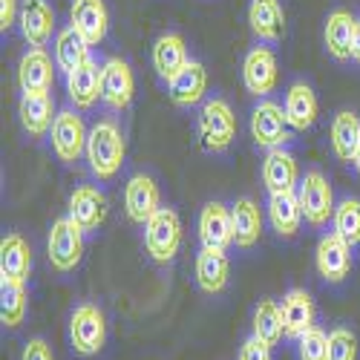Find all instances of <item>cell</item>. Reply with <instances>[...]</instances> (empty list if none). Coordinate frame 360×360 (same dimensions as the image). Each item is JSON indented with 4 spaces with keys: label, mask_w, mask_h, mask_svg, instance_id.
Masks as SVG:
<instances>
[{
    "label": "cell",
    "mask_w": 360,
    "mask_h": 360,
    "mask_svg": "<svg viewBox=\"0 0 360 360\" xmlns=\"http://www.w3.org/2000/svg\"><path fill=\"white\" fill-rule=\"evenodd\" d=\"M86 165H89V173L101 182H110V179L118 176L124 165V156H127V141H124V133L118 127L112 118H101L89 127V136H86Z\"/></svg>",
    "instance_id": "1"
},
{
    "label": "cell",
    "mask_w": 360,
    "mask_h": 360,
    "mask_svg": "<svg viewBox=\"0 0 360 360\" xmlns=\"http://www.w3.org/2000/svg\"><path fill=\"white\" fill-rule=\"evenodd\" d=\"M199 141L207 153H225L236 139V115L225 98H211L205 101L199 112Z\"/></svg>",
    "instance_id": "2"
},
{
    "label": "cell",
    "mask_w": 360,
    "mask_h": 360,
    "mask_svg": "<svg viewBox=\"0 0 360 360\" xmlns=\"http://www.w3.org/2000/svg\"><path fill=\"white\" fill-rule=\"evenodd\" d=\"M46 254L55 271H61V274L75 271L84 257V228L72 217L55 219L49 228V239H46Z\"/></svg>",
    "instance_id": "3"
},
{
    "label": "cell",
    "mask_w": 360,
    "mask_h": 360,
    "mask_svg": "<svg viewBox=\"0 0 360 360\" xmlns=\"http://www.w3.org/2000/svg\"><path fill=\"white\" fill-rule=\"evenodd\" d=\"M144 248L156 262H170L182 245V219L173 207H159L144 225Z\"/></svg>",
    "instance_id": "4"
},
{
    "label": "cell",
    "mask_w": 360,
    "mask_h": 360,
    "mask_svg": "<svg viewBox=\"0 0 360 360\" xmlns=\"http://www.w3.org/2000/svg\"><path fill=\"white\" fill-rule=\"evenodd\" d=\"M107 340V320L96 303L75 306L70 317V343L81 357H93L104 349Z\"/></svg>",
    "instance_id": "5"
},
{
    "label": "cell",
    "mask_w": 360,
    "mask_h": 360,
    "mask_svg": "<svg viewBox=\"0 0 360 360\" xmlns=\"http://www.w3.org/2000/svg\"><path fill=\"white\" fill-rule=\"evenodd\" d=\"M297 196H300V207H303V217L309 225L323 228L328 225V219L335 217V191L328 185V179L320 170H309L297 185Z\"/></svg>",
    "instance_id": "6"
},
{
    "label": "cell",
    "mask_w": 360,
    "mask_h": 360,
    "mask_svg": "<svg viewBox=\"0 0 360 360\" xmlns=\"http://www.w3.org/2000/svg\"><path fill=\"white\" fill-rule=\"evenodd\" d=\"M86 136H89V130L75 110H61L55 115L52 130H49L52 150L64 165H72L86 153Z\"/></svg>",
    "instance_id": "7"
},
{
    "label": "cell",
    "mask_w": 360,
    "mask_h": 360,
    "mask_svg": "<svg viewBox=\"0 0 360 360\" xmlns=\"http://www.w3.org/2000/svg\"><path fill=\"white\" fill-rule=\"evenodd\" d=\"M136 96V78L133 70L124 58H107L101 64V101L115 110V112H124L133 104Z\"/></svg>",
    "instance_id": "8"
},
{
    "label": "cell",
    "mask_w": 360,
    "mask_h": 360,
    "mask_svg": "<svg viewBox=\"0 0 360 360\" xmlns=\"http://www.w3.org/2000/svg\"><path fill=\"white\" fill-rule=\"evenodd\" d=\"M288 118H285V110L274 101H259L254 110H251V139L257 147L262 150H274V147H283L291 136H288Z\"/></svg>",
    "instance_id": "9"
},
{
    "label": "cell",
    "mask_w": 360,
    "mask_h": 360,
    "mask_svg": "<svg viewBox=\"0 0 360 360\" xmlns=\"http://www.w3.org/2000/svg\"><path fill=\"white\" fill-rule=\"evenodd\" d=\"M280 81V67H277V55L268 46H254L245 61H243V84L251 96L265 98L268 93H274V86Z\"/></svg>",
    "instance_id": "10"
},
{
    "label": "cell",
    "mask_w": 360,
    "mask_h": 360,
    "mask_svg": "<svg viewBox=\"0 0 360 360\" xmlns=\"http://www.w3.org/2000/svg\"><path fill=\"white\" fill-rule=\"evenodd\" d=\"M314 265H317V274L326 283H343L352 271V245L335 231L320 236L317 251H314Z\"/></svg>",
    "instance_id": "11"
},
{
    "label": "cell",
    "mask_w": 360,
    "mask_h": 360,
    "mask_svg": "<svg viewBox=\"0 0 360 360\" xmlns=\"http://www.w3.org/2000/svg\"><path fill=\"white\" fill-rule=\"evenodd\" d=\"M159 207H162V193H159L156 179L144 176V173L130 176L127 185H124V214H127V219L136 222V225H144Z\"/></svg>",
    "instance_id": "12"
},
{
    "label": "cell",
    "mask_w": 360,
    "mask_h": 360,
    "mask_svg": "<svg viewBox=\"0 0 360 360\" xmlns=\"http://www.w3.org/2000/svg\"><path fill=\"white\" fill-rule=\"evenodd\" d=\"M70 26L89 46H98L107 38V29H110L107 4H104V0H72V6H70Z\"/></svg>",
    "instance_id": "13"
},
{
    "label": "cell",
    "mask_w": 360,
    "mask_h": 360,
    "mask_svg": "<svg viewBox=\"0 0 360 360\" xmlns=\"http://www.w3.org/2000/svg\"><path fill=\"white\" fill-rule=\"evenodd\" d=\"M20 35L29 46H46L55 32V12L46 0H23L20 15H18Z\"/></svg>",
    "instance_id": "14"
},
{
    "label": "cell",
    "mask_w": 360,
    "mask_h": 360,
    "mask_svg": "<svg viewBox=\"0 0 360 360\" xmlns=\"http://www.w3.org/2000/svg\"><path fill=\"white\" fill-rule=\"evenodd\" d=\"M55 67L52 58L41 49V46H32L20 55L18 61V84L23 93H49L52 84H55Z\"/></svg>",
    "instance_id": "15"
},
{
    "label": "cell",
    "mask_w": 360,
    "mask_h": 360,
    "mask_svg": "<svg viewBox=\"0 0 360 360\" xmlns=\"http://www.w3.org/2000/svg\"><path fill=\"white\" fill-rule=\"evenodd\" d=\"M262 185L268 193H285V191H297L300 185V170H297V159L288 153L285 147H274L265 153L262 162Z\"/></svg>",
    "instance_id": "16"
},
{
    "label": "cell",
    "mask_w": 360,
    "mask_h": 360,
    "mask_svg": "<svg viewBox=\"0 0 360 360\" xmlns=\"http://www.w3.org/2000/svg\"><path fill=\"white\" fill-rule=\"evenodd\" d=\"M67 217H72L84 228V233L98 231L107 219V196L93 185L75 188L70 196V214Z\"/></svg>",
    "instance_id": "17"
},
{
    "label": "cell",
    "mask_w": 360,
    "mask_h": 360,
    "mask_svg": "<svg viewBox=\"0 0 360 360\" xmlns=\"http://www.w3.org/2000/svg\"><path fill=\"white\" fill-rule=\"evenodd\" d=\"M199 239L205 248H228L233 245V222L231 207L222 202H207L199 214Z\"/></svg>",
    "instance_id": "18"
},
{
    "label": "cell",
    "mask_w": 360,
    "mask_h": 360,
    "mask_svg": "<svg viewBox=\"0 0 360 360\" xmlns=\"http://www.w3.org/2000/svg\"><path fill=\"white\" fill-rule=\"evenodd\" d=\"M283 110H285V118H288L291 130L306 133V130H311L314 122H317L320 104H317L314 89H311L306 81H294V84L288 86V93H285Z\"/></svg>",
    "instance_id": "19"
},
{
    "label": "cell",
    "mask_w": 360,
    "mask_h": 360,
    "mask_svg": "<svg viewBox=\"0 0 360 360\" xmlns=\"http://www.w3.org/2000/svg\"><path fill=\"white\" fill-rule=\"evenodd\" d=\"M251 32L262 44H277L285 35V12L280 0H251L248 4Z\"/></svg>",
    "instance_id": "20"
},
{
    "label": "cell",
    "mask_w": 360,
    "mask_h": 360,
    "mask_svg": "<svg viewBox=\"0 0 360 360\" xmlns=\"http://www.w3.org/2000/svg\"><path fill=\"white\" fill-rule=\"evenodd\" d=\"M67 96L75 110H89L101 98V67L96 58H89L78 70L67 72Z\"/></svg>",
    "instance_id": "21"
},
{
    "label": "cell",
    "mask_w": 360,
    "mask_h": 360,
    "mask_svg": "<svg viewBox=\"0 0 360 360\" xmlns=\"http://www.w3.org/2000/svg\"><path fill=\"white\" fill-rule=\"evenodd\" d=\"M153 70H156V75L162 78V81H170V78H176L179 72H182L185 67H188V44H185V38L179 35V32H165V35H159L156 38V44H153Z\"/></svg>",
    "instance_id": "22"
},
{
    "label": "cell",
    "mask_w": 360,
    "mask_h": 360,
    "mask_svg": "<svg viewBox=\"0 0 360 360\" xmlns=\"http://www.w3.org/2000/svg\"><path fill=\"white\" fill-rule=\"evenodd\" d=\"M196 285L205 291V294H219L225 291L228 285V277H231V262H228V254L222 248H205L196 254Z\"/></svg>",
    "instance_id": "23"
},
{
    "label": "cell",
    "mask_w": 360,
    "mask_h": 360,
    "mask_svg": "<svg viewBox=\"0 0 360 360\" xmlns=\"http://www.w3.org/2000/svg\"><path fill=\"white\" fill-rule=\"evenodd\" d=\"M283 326H285V338L297 340L300 335H306L314 326V300L306 288H291L283 297Z\"/></svg>",
    "instance_id": "24"
},
{
    "label": "cell",
    "mask_w": 360,
    "mask_h": 360,
    "mask_svg": "<svg viewBox=\"0 0 360 360\" xmlns=\"http://www.w3.org/2000/svg\"><path fill=\"white\" fill-rule=\"evenodd\" d=\"M207 89V70L199 61H188V67L176 78L167 81V96L176 107H193L205 98Z\"/></svg>",
    "instance_id": "25"
},
{
    "label": "cell",
    "mask_w": 360,
    "mask_h": 360,
    "mask_svg": "<svg viewBox=\"0 0 360 360\" xmlns=\"http://www.w3.org/2000/svg\"><path fill=\"white\" fill-rule=\"evenodd\" d=\"M18 115L29 136H44L52 130V122L58 112H55V101L49 93H23L18 104Z\"/></svg>",
    "instance_id": "26"
},
{
    "label": "cell",
    "mask_w": 360,
    "mask_h": 360,
    "mask_svg": "<svg viewBox=\"0 0 360 360\" xmlns=\"http://www.w3.org/2000/svg\"><path fill=\"white\" fill-rule=\"evenodd\" d=\"M231 222H233V245L236 248H254L262 233V211L248 196L236 199L231 205Z\"/></svg>",
    "instance_id": "27"
},
{
    "label": "cell",
    "mask_w": 360,
    "mask_h": 360,
    "mask_svg": "<svg viewBox=\"0 0 360 360\" xmlns=\"http://www.w3.org/2000/svg\"><path fill=\"white\" fill-rule=\"evenodd\" d=\"M32 271V251L20 233H6L0 243V280L26 283Z\"/></svg>",
    "instance_id": "28"
},
{
    "label": "cell",
    "mask_w": 360,
    "mask_h": 360,
    "mask_svg": "<svg viewBox=\"0 0 360 360\" xmlns=\"http://www.w3.org/2000/svg\"><path fill=\"white\" fill-rule=\"evenodd\" d=\"M354 15L346 9H335L328 12L326 26H323V44L326 52L335 58V61H349L352 58V35H354Z\"/></svg>",
    "instance_id": "29"
},
{
    "label": "cell",
    "mask_w": 360,
    "mask_h": 360,
    "mask_svg": "<svg viewBox=\"0 0 360 360\" xmlns=\"http://www.w3.org/2000/svg\"><path fill=\"white\" fill-rule=\"evenodd\" d=\"M303 207H300V196L297 191H285V193H271L268 196V222L280 236H294L303 222Z\"/></svg>",
    "instance_id": "30"
},
{
    "label": "cell",
    "mask_w": 360,
    "mask_h": 360,
    "mask_svg": "<svg viewBox=\"0 0 360 360\" xmlns=\"http://www.w3.org/2000/svg\"><path fill=\"white\" fill-rule=\"evenodd\" d=\"M89 44L75 32L72 26H67V29H61V32L55 35V64H58V70L61 72H72V70H78L81 64H86L89 61Z\"/></svg>",
    "instance_id": "31"
},
{
    "label": "cell",
    "mask_w": 360,
    "mask_h": 360,
    "mask_svg": "<svg viewBox=\"0 0 360 360\" xmlns=\"http://www.w3.org/2000/svg\"><path fill=\"white\" fill-rule=\"evenodd\" d=\"M360 141V118L349 110H340L332 122V150L340 162H352Z\"/></svg>",
    "instance_id": "32"
},
{
    "label": "cell",
    "mask_w": 360,
    "mask_h": 360,
    "mask_svg": "<svg viewBox=\"0 0 360 360\" xmlns=\"http://www.w3.org/2000/svg\"><path fill=\"white\" fill-rule=\"evenodd\" d=\"M285 335L283 326V309L274 300H259L254 309V338H259L265 346H277Z\"/></svg>",
    "instance_id": "33"
},
{
    "label": "cell",
    "mask_w": 360,
    "mask_h": 360,
    "mask_svg": "<svg viewBox=\"0 0 360 360\" xmlns=\"http://www.w3.org/2000/svg\"><path fill=\"white\" fill-rule=\"evenodd\" d=\"M0 317L9 328L20 326L26 317V288L23 283L0 280Z\"/></svg>",
    "instance_id": "34"
},
{
    "label": "cell",
    "mask_w": 360,
    "mask_h": 360,
    "mask_svg": "<svg viewBox=\"0 0 360 360\" xmlns=\"http://www.w3.org/2000/svg\"><path fill=\"white\" fill-rule=\"evenodd\" d=\"M332 222H335V233H340L352 248L360 245V199H343L335 207Z\"/></svg>",
    "instance_id": "35"
},
{
    "label": "cell",
    "mask_w": 360,
    "mask_h": 360,
    "mask_svg": "<svg viewBox=\"0 0 360 360\" xmlns=\"http://www.w3.org/2000/svg\"><path fill=\"white\" fill-rule=\"evenodd\" d=\"M297 352L300 360H328V335L323 328L311 326L306 335L297 338Z\"/></svg>",
    "instance_id": "36"
},
{
    "label": "cell",
    "mask_w": 360,
    "mask_h": 360,
    "mask_svg": "<svg viewBox=\"0 0 360 360\" xmlns=\"http://www.w3.org/2000/svg\"><path fill=\"white\" fill-rule=\"evenodd\" d=\"M328 360H357V338L349 328L338 326L328 335Z\"/></svg>",
    "instance_id": "37"
},
{
    "label": "cell",
    "mask_w": 360,
    "mask_h": 360,
    "mask_svg": "<svg viewBox=\"0 0 360 360\" xmlns=\"http://www.w3.org/2000/svg\"><path fill=\"white\" fill-rule=\"evenodd\" d=\"M239 360H271V346H265L259 338H248L239 349Z\"/></svg>",
    "instance_id": "38"
},
{
    "label": "cell",
    "mask_w": 360,
    "mask_h": 360,
    "mask_svg": "<svg viewBox=\"0 0 360 360\" xmlns=\"http://www.w3.org/2000/svg\"><path fill=\"white\" fill-rule=\"evenodd\" d=\"M20 360H55V357H52L49 343H46L44 338H35V340H29V343L23 346Z\"/></svg>",
    "instance_id": "39"
},
{
    "label": "cell",
    "mask_w": 360,
    "mask_h": 360,
    "mask_svg": "<svg viewBox=\"0 0 360 360\" xmlns=\"http://www.w3.org/2000/svg\"><path fill=\"white\" fill-rule=\"evenodd\" d=\"M20 15V0H0V29L9 32V29L18 23Z\"/></svg>",
    "instance_id": "40"
},
{
    "label": "cell",
    "mask_w": 360,
    "mask_h": 360,
    "mask_svg": "<svg viewBox=\"0 0 360 360\" xmlns=\"http://www.w3.org/2000/svg\"><path fill=\"white\" fill-rule=\"evenodd\" d=\"M352 61L360 64V18L354 20V35H352Z\"/></svg>",
    "instance_id": "41"
},
{
    "label": "cell",
    "mask_w": 360,
    "mask_h": 360,
    "mask_svg": "<svg viewBox=\"0 0 360 360\" xmlns=\"http://www.w3.org/2000/svg\"><path fill=\"white\" fill-rule=\"evenodd\" d=\"M352 165H354V170L360 173V141H357V150H354V159H352Z\"/></svg>",
    "instance_id": "42"
}]
</instances>
